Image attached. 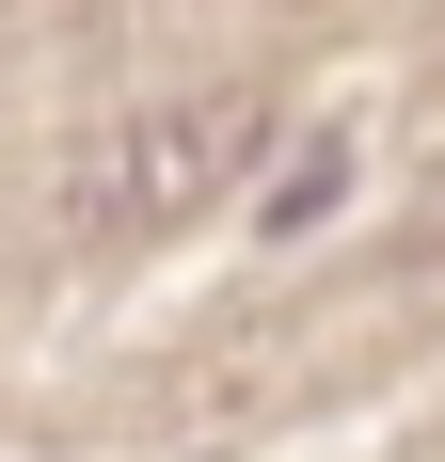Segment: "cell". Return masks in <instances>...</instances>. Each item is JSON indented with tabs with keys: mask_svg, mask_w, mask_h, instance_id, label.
I'll use <instances>...</instances> for the list:
<instances>
[{
	"mask_svg": "<svg viewBox=\"0 0 445 462\" xmlns=\"http://www.w3.org/2000/svg\"><path fill=\"white\" fill-rule=\"evenodd\" d=\"M366 143L350 128H303V143H255V239H318L334 208H350Z\"/></svg>",
	"mask_w": 445,
	"mask_h": 462,
	"instance_id": "cell-2",
	"label": "cell"
},
{
	"mask_svg": "<svg viewBox=\"0 0 445 462\" xmlns=\"http://www.w3.org/2000/svg\"><path fill=\"white\" fill-rule=\"evenodd\" d=\"M270 112L239 80H191V96H143V112H112V128L80 143V176H64V224L80 239H159V224H207L222 191L255 176Z\"/></svg>",
	"mask_w": 445,
	"mask_h": 462,
	"instance_id": "cell-1",
	"label": "cell"
}]
</instances>
